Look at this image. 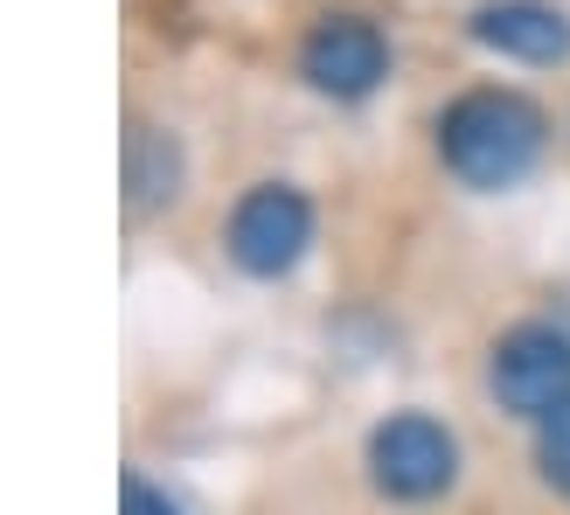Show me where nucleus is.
I'll list each match as a JSON object with an SVG mask.
<instances>
[{
	"label": "nucleus",
	"mask_w": 570,
	"mask_h": 515,
	"mask_svg": "<svg viewBox=\"0 0 570 515\" xmlns=\"http://www.w3.org/2000/svg\"><path fill=\"white\" fill-rule=\"evenodd\" d=\"M543 111L515 91H466L439 119V154L466 188H515L543 161Z\"/></svg>",
	"instance_id": "obj_1"
},
{
	"label": "nucleus",
	"mask_w": 570,
	"mask_h": 515,
	"mask_svg": "<svg viewBox=\"0 0 570 515\" xmlns=\"http://www.w3.org/2000/svg\"><path fill=\"white\" fill-rule=\"evenodd\" d=\"M368 474H376V488L390 502H432V495L452 488V474H460V446H452V433L439 418L396 411L368 433Z\"/></svg>",
	"instance_id": "obj_2"
},
{
	"label": "nucleus",
	"mask_w": 570,
	"mask_h": 515,
	"mask_svg": "<svg viewBox=\"0 0 570 515\" xmlns=\"http://www.w3.org/2000/svg\"><path fill=\"white\" fill-rule=\"evenodd\" d=\"M223 244H230L237 272H250V279H285L306 258V244H313V203H306L299 188H285V182H258L230 210Z\"/></svg>",
	"instance_id": "obj_3"
},
{
	"label": "nucleus",
	"mask_w": 570,
	"mask_h": 515,
	"mask_svg": "<svg viewBox=\"0 0 570 515\" xmlns=\"http://www.w3.org/2000/svg\"><path fill=\"white\" fill-rule=\"evenodd\" d=\"M494 397L501 411L515 418H550L557 405H570V334L543 328V321H522L494 341Z\"/></svg>",
	"instance_id": "obj_4"
},
{
	"label": "nucleus",
	"mask_w": 570,
	"mask_h": 515,
	"mask_svg": "<svg viewBox=\"0 0 570 515\" xmlns=\"http://www.w3.org/2000/svg\"><path fill=\"white\" fill-rule=\"evenodd\" d=\"M383 70H390V42H383V28L362 21V14H327L299 42V77L321 98L355 105V98H368L383 84Z\"/></svg>",
	"instance_id": "obj_5"
},
{
	"label": "nucleus",
	"mask_w": 570,
	"mask_h": 515,
	"mask_svg": "<svg viewBox=\"0 0 570 515\" xmlns=\"http://www.w3.org/2000/svg\"><path fill=\"white\" fill-rule=\"evenodd\" d=\"M473 42L494 56H515V64H563L570 56V21L550 0H488L473 14Z\"/></svg>",
	"instance_id": "obj_6"
},
{
	"label": "nucleus",
	"mask_w": 570,
	"mask_h": 515,
	"mask_svg": "<svg viewBox=\"0 0 570 515\" xmlns=\"http://www.w3.org/2000/svg\"><path fill=\"white\" fill-rule=\"evenodd\" d=\"M126 188H132V210H160L181 195V154L175 139L154 133V126H132L126 139Z\"/></svg>",
	"instance_id": "obj_7"
},
{
	"label": "nucleus",
	"mask_w": 570,
	"mask_h": 515,
	"mask_svg": "<svg viewBox=\"0 0 570 515\" xmlns=\"http://www.w3.org/2000/svg\"><path fill=\"white\" fill-rule=\"evenodd\" d=\"M535 460H543V474L570 495V405H557L550 418H535Z\"/></svg>",
	"instance_id": "obj_8"
},
{
	"label": "nucleus",
	"mask_w": 570,
	"mask_h": 515,
	"mask_svg": "<svg viewBox=\"0 0 570 515\" xmlns=\"http://www.w3.org/2000/svg\"><path fill=\"white\" fill-rule=\"evenodd\" d=\"M119 508H126V515H181V508L167 502L147 474H126V480H119Z\"/></svg>",
	"instance_id": "obj_9"
}]
</instances>
